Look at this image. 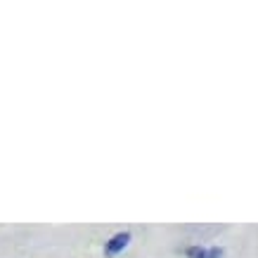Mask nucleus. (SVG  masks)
<instances>
[{
	"label": "nucleus",
	"instance_id": "nucleus-3",
	"mask_svg": "<svg viewBox=\"0 0 258 258\" xmlns=\"http://www.w3.org/2000/svg\"><path fill=\"white\" fill-rule=\"evenodd\" d=\"M206 258H223V249H220V246H211V249H206Z\"/></svg>",
	"mask_w": 258,
	"mask_h": 258
},
{
	"label": "nucleus",
	"instance_id": "nucleus-2",
	"mask_svg": "<svg viewBox=\"0 0 258 258\" xmlns=\"http://www.w3.org/2000/svg\"><path fill=\"white\" fill-rule=\"evenodd\" d=\"M185 253H187V258H206L204 246H189V249H185Z\"/></svg>",
	"mask_w": 258,
	"mask_h": 258
},
{
	"label": "nucleus",
	"instance_id": "nucleus-1",
	"mask_svg": "<svg viewBox=\"0 0 258 258\" xmlns=\"http://www.w3.org/2000/svg\"><path fill=\"white\" fill-rule=\"evenodd\" d=\"M128 242H131V232H128V230L116 232L109 242L104 244V253H107V256H116V253H121V251L128 246Z\"/></svg>",
	"mask_w": 258,
	"mask_h": 258
}]
</instances>
